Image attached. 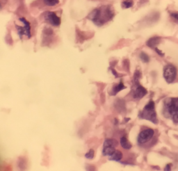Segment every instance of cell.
<instances>
[{"mask_svg":"<svg viewBox=\"0 0 178 171\" xmlns=\"http://www.w3.org/2000/svg\"><path fill=\"white\" fill-rule=\"evenodd\" d=\"M113 10L111 7L103 6L99 9H95L88 15V18L98 26H102L104 23L113 18Z\"/></svg>","mask_w":178,"mask_h":171,"instance_id":"obj_1","label":"cell"},{"mask_svg":"<svg viewBox=\"0 0 178 171\" xmlns=\"http://www.w3.org/2000/svg\"><path fill=\"white\" fill-rule=\"evenodd\" d=\"M163 115L171 118L175 123L178 122V97L167 98L163 103Z\"/></svg>","mask_w":178,"mask_h":171,"instance_id":"obj_2","label":"cell"},{"mask_svg":"<svg viewBox=\"0 0 178 171\" xmlns=\"http://www.w3.org/2000/svg\"><path fill=\"white\" fill-rule=\"evenodd\" d=\"M138 117L140 119H145L147 120L151 121L154 124L158 123L157 113L155 111V105H154V102L152 100L150 101L145 106L142 111L140 112Z\"/></svg>","mask_w":178,"mask_h":171,"instance_id":"obj_3","label":"cell"},{"mask_svg":"<svg viewBox=\"0 0 178 171\" xmlns=\"http://www.w3.org/2000/svg\"><path fill=\"white\" fill-rule=\"evenodd\" d=\"M134 85L132 86V95L135 99L143 98L148 93V91L139 84V79H134Z\"/></svg>","mask_w":178,"mask_h":171,"instance_id":"obj_4","label":"cell"},{"mask_svg":"<svg viewBox=\"0 0 178 171\" xmlns=\"http://www.w3.org/2000/svg\"><path fill=\"white\" fill-rule=\"evenodd\" d=\"M118 145V141L113 138L111 139H107L104 143L102 150L103 156H108L110 157L111 155H113V153L115 150V147Z\"/></svg>","mask_w":178,"mask_h":171,"instance_id":"obj_5","label":"cell"},{"mask_svg":"<svg viewBox=\"0 0 178 171\" xmlns=\"http://www.w3.org/2000/svg\"><path fill=\"white\" fill-rule=\"evenodd\" d=\"M20 21L22 22L24 24V26H20L18 25H15L16 26L17 31H18V34L20 37V38H22L23 35H26L28 37V38H31V26H30V23L26 20L25 18H20Z\"/></svg>","mask_w":178,"mask_h":171,"instance_id":"obj_6","label":"cell"},{"mask_svg":"<svg viewBox=\"0 0 178 171\" xmlns=\"http://www.w3.org/2000/svg\"><path fill=\"white\" fill-rule=\"evenodd\" d=\"M177 70L175 67L172 65H167L163 68V77L168 83H172L175 79Z\"/></svg>","mask_w":178,"mask_h":171,"instance_id":"obj_7","label":"cell"},{"mask_svg":"<svg viewBox=\"0 0 178 171\" xmlns=\"http://www.w3.org/2000/svg\"><path fill=\"white\" fill-rule=\"evenodd\" d=\"M154 132L152 129H146L143 130L138 134V138H137V142L139 145H142L148 142L154 136Z\"/></svg>","mask_w":178,"mask_h":171,"instance_id":"obj_8","label":"cell"},{"mask_svg":"<svg viewBox=\"0 0 178 171\" xmlns=\"http://www.w3.org/2000/svg\"><path fill=\"white\" fill-rule=\"evenodd\" d=\"M45 18L51 25L54 26H59L61 24L60 18H59L57 14L54 12H47L45 13Z\"/></svg>","mask_w":178,"mask_h":171,"instance_id":"obj_9","label":"cell"},{"mask_svg":"<svg viewBox=\"0 0 178 171\" xmlns=\"http://www.w3.org/2000/svg\"><path fill=\"white\" fill-rule=\"evenodd\" d=\"M160 41H161L160 37L154 36V37H152V38H150V39L147 41L146 45L151 48H155L159 44Z\"/></svg>","mask_w":178,"mask_h":171,"instance_id":"obj_10","label":"cell"},{"mask_svg":"<svg viewBox=\"0 0 178 171\" xmlns=\"http://www.w3.org/2000/svg\"><path fill=\"white\" fill-rule=\"evenodd\" d=\"M126 88V86H125L124 84L122 82H120V83L118 85H114L113 87L112 88V91L111 92L110 95H115L118 93H119L120 91H121L122 90H124Z\"/></svg>","mask_w":178,"mask_h":171,"instance_id":"obj_11","label":"cell"},{"mask_svg":"<svg viewBox=\"0 0 178 171\" xmlns=\"http://www.w3.org/2000/svg\"><path fill=\"white\" fill-rule=\"evenodd\" d=\"M123 158V153L120 150H117L113 152V155L109 157V159L110 161H121V160Z\"/></svg>","mask_w":178,"mask_h":171,"instance_id":"obj_12","label":"cell"},{"mask_svg":"<svg viewBox=\"0 0 178 171\" xmlns=\"http://www.w3.org/2000/svg\"><path fill=\"white\" fill-rule=\"evenodd\" d=\"M121 145L122 147H123V148H124L125 150H130L132 147V144H131L130 142L128 141L125 136H123L121 137Z\"/></svg>","mask_w":178,"mask_h":171,"instance_id":"obj_13","label":"cell"},{"mask_svg":"<svg viewBox=\"0 0 178 171\" xmlns=\"http://www.w3.org/2000/svg\"><path fill=\"white\" fill-rule=\"evenodd\" d=\"M134 5V1L132 0H127V1H123L121 4V7L123 9H129Z\"/></svg>","mask_w":178,"mask_h":171,"instance_id":"obj_14","label":"cell"},{"mask_svg":"<svg viewBox=\"0 0 178 171\" xmlns=\"http://www.w3.org/2000/svg\"><path fill=\"white\" fill-rule=\"evenodd\" d=\"M140 59L143 63H148L150 61V57L146 53L141 52L140 54Z\"/></svg>","mask_w":178,"mask_h":171,"instance_id":"obj_15","label":"cell"},{"mask_svg":"<svg viewBox=\"0 0 178 171\" xmlns=\"http://www.w3.org/2000/svg\"><path fill=\"white\" fill-rule=\"evenodd\" d=\"M44 2L45 4L49 7H53V6L57 5L59 3V0H44Z\"/></svg>","mask_w":178,"mask_h":171,"instance_id":"obj_16","label":"cell"},{"mask_svg":"<svg viewBox=\"0 0 178 171\" xmlns=\"http://www.w3.org/2000/svg\"><path fill=\"white\" fill-rule=\"evenodd\" d=\"M94 155H95V152L94 150H89V152H87L86 154L85 155V157L88 159H93L94 158Z\"/></svg>","mask_w":178,"mask_h":171,"instance_id":"obj_17","label":"cell"},{"mask_svg":"<svg viewBox=\"0 0 178 171\" xmlns=\"http://www.w3.org/2000/svg\"><path fill=\"white\" fill-rule=\"evenodd\" d=\"M171 15L174 19H175L178 21V12H173V13H171Z\"/></svg>","mask_w":178,"mask_h":171,"instance_id":"obj_18","label":"cell"},{"mask_svg":"<svg viewBox=\"0 0 178 171\" xmlns=\"http://www.w3.org/2000/svg\"><path fill=\"white\" fill-rule=\"evenodd\" d=\"M154 49H155V51H156V52L157 53V54H159V55H160L161 57H163V55H164V54H163V52H162V51L161 50H159V49H158V48H157V47H155L154 48Z\"/></svg>","mask_w":178,"mask_h":171,"instance_id":"obj_19","label":"cell"},{"mask_svg":"<svg viewBox=\"0 0 178 171\" xmlns=\"http://www.w3.org/2000/svg\"><path fill=\"white\" fill-rule=\"evenodd\" d=\"M171 166H172V164H168L166 165V166L165 167L164 170H167V171H170L171 170Z\"/></svg>","mask_w":178,"mask_h":171,"instance_id":"obj_20","label":"cell"},{"mask_svg":"<svg viewBox=\"0 0 178 171\" xmlns=\"http://www.w3.org/2000/svg\"><path fill=\"white\" fill-rule=\"evenodd\" d=\"M111 72H112V73H113V74H114L115 77H116V78H117V77H120V75L118 74V72H117L114 69H113V68H111Z\"/></svg>","mask_w":178,"mask_h":171,"instance_id":"obj_21","label":"cell"}]
</instances>
